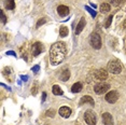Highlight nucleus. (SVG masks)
Segmentation results:
<instances>
[{
	"instance_id": "nucleus-23",
	"label": "nucleus",
	"mask_w": 126,
	"mask_h": 125,
	"mask_svg": "<svg viewBox=\"0 0 126 125\" xmlns=\"http://www.w3.org/2000/svg\"><path fill=\"white\" fill-rule=\"evenodd\" d=\"M54 115H55V111L53 109L47 111V116H48V118H54Z\"/></svg>"
},
{
	"instance_id": "nucleus-13",
	"label": "nucleus",
	"mask_w": 126,
	"mask_h": 125,
	"mask_svg": "<svg viewBox=\"0 0 126 125\" xmlns=\"http://www.w3.org/2000/svg\"><path fill=\"white\" fill-rule=\"evenodd\" d=\"M85 17H82L80 19L79 24L77 25V28H76V35H79V33H81V31L83 30V28L85 27Z\"/></svg>"
},
{
	"instance_id": "nucleus-29",
	"label": "nucleus",
	"mask_w": 126,
	"mask_h": 125,
	"mask_svg": "<svg viewBox=\"0 0 126 125\" xmlns=\"http://www.w3.org/2000/svg\"><path fill=\"white\" fill-rule=\"evenodd\" d=\"M7 55H11V56H14V57H16V54L13 52V51H8L7 52Z\"/></svg>"
},
{
	"instance_id": "nucleus-25",
	"label": "nucleus",
	"mask_w": 126,
	"mask_h": 125,
	"mask_svg": "<svg viewBox=\"0 0 126 125\" xmlns=\"http://www.w3.org/2000/svg\"><path fill=\"white\" fill-rule=\"evenodd\" d=\"M45 22H47V19H45V18H40L39 21H38V23H37V28L40 27L41 25H43Z\"/></svg>"
},
{
	"instance_id": "nucleus-7",
	"label": "nucleus",
	"mask_w": 126,
	"mask_h": 125,
	"mask_svg": "<svg viewBox=\"0 0 126 125\" xmlns=\"http://www.w3.org/2000/svg\"><path fill=\"white\" fill-rule=\"evenodd\" d=\"M43 50H44L43 45L40 43V42H36V43L32 45V55L33 56H38Z\"/></svg>"
},
{
	"instance_id": "nucleus-11",
	"label": "nucleus",
	"mask_w": 126,
	"mask_h": 125,
	"mask_svg": "<svg viewBox=\"0 0 126 125\" xmlns=\"http://www.w3.org/2000/svg\"><path fill=\"white\" fill-rule=\"evenodd\" d=\"M71 109L69 107H62L61 109H59V114H61V116H63V118L67 119L69 118V116L71 115Z\"/></svg>"
},
{
	"instance_id": "nucleus-12",
	"label": "nucleus",
	"mask_w": 126,
	"mask_h": 125,
	"mask_svg": "<svg viewBox=\"0 0 126 125\" xmlns=\"http://www.w3.org/2000/svg\"><path fill=\"white\" fill-rule=\"evenodd\" d=\"M86 104H90L91 106H94V99L91 97V96H83L80 100V106H83V105H86Z\"/></svg>"
},
{
	"instance_id": "nucleus-26",
	"label": "nucleus",
	"mask_w": 126,
	"mask_h": 125,
	"mask_svg": "<svg viewBox=\"0 0 126 125\" xmlns=\"http://www.w3.org/2000/svg\"><path fill=\"white\" fill-rule=\"evenodd\" d=\"M1 22H2V24H5V23H7V17H5L3 11H1Z\"/></svg>"
},
{
	"instance_id": "nucleus-31",
	"label": "nucleus",
	"mask_w": 126,
	"mask_h": 125,
	"mask_svg": "<svg viewBox=\"0 0 126 125\" xmlns=\"http://www.w3.org/2000/svg\"><path fill=\"white\" fill-rule=\"evenodd\" d=\"M45 97H47V93L43 92V94H42V101L45 100Z\"/></svg>"
},
{
	"instance_id": "nucleus-9",
	"label": "nucleus",
	"mask_w": 126,
	"mask_h": 125,
	"mask_svg": "<svg viewBox=\"0 0 126 125\" xmlns=\"http://www.w3.org/2000/svg\"><path fill=\"white\" fill-rule=\"evenodd\" d=\"M57 13H58L59 16L65 17V16H67L68 14H69V8L66 7V5H59V7L57 8Z\"/></svg>"
},
{
	"instance_id": "nucleus-2",
	"label": "nucleus",
	"mask_w": 126,
	"mask_h": 125,
	"mask_svg": "<svg viewBox=\"0 0 126 125\" xmlns=\"http://www.w3.org/2000/svg\"><path fill=\"white\" fill-rule=\"evenodd\" d=\"M108 70L111 73L119 75V73L122 72V66L117 61H110L108 62Z\"/></svg>"
},
{
	"instance_id": "nucleus-5",
	"label": "nucleus",
	"mask_w": 126,
	"mask_h": 125,
	"mask_svg": "<svg viewBox=\"0 0 126 125\" xmlns=\"http://www.w3.org/2000/svg\"><path fill=\"white\" fill-rule=\"evenodd\" d=\"M109 89H110V84H109V83H106V82H100V83L95 85L94 91H95L96 94L101 95V94H105L106 92H108Z\"/></svg>"
},
{
	"instance_id": "nucleus-15",
	"label": "nucleus",
	"mask_w": 126,
	"mask_h": 125,
	"mask_svg": "<svg viewBox=\"0 0 126 125\" xmlns=\"http://www.w3.org/2000/svg\"><path fill=\"white\" fill-rule=\"evenodd\" d=\"M61 80L62 81H64V82H66V81H68L69 80V78H70V71L68 69H65V70H63V72H62V75H61Z\"/></svg>"
},
{
	"instance_id": "nucleus-4",
	"label": "nucleus",
	"mask_w": 126,
	"mask_h": 125,
	"mask_svg": "<svg viewBox=\"0 0 126 125\" xmlns=\"http://www.w3.org/2000/svg\"><path fill=\"white\" fill-rule=\"evenodd\" d=\"M90 42H91V45L96 50H99L101 47V38L98 33L94 32L91 35V38H90Z\"/></svg>"
},
{
	"instance_id": "nucleus-27",
	"label": "nucleus",
	"mask_w": 126,
	"mask_h": 125,
	"mask_svg": "<svg viewBox=\"0 0 126 125\" xmlns=\"http://www.w3.org/2000/svg\"><path fill=\"white\" fill-rule=\"evenodd\" d=\"M31 70H32L35 73H37L40 70V66H39V65H36V66H33L32 68H31Z\"/></svg>"
},
{
	"instance_id": "nucleus-1",
	"label": "nucleus",
	"mask_w": 126,
	"mask_h": 125,
	"mask_svg": "<svg viewBox=\"0 0 126 125\" xmlns=\"http://www.w3.org/2000/svg\"><path fill=\"white\" fill-rule=\"evenodd\" d=\"M67 54V47L64 42H56L50 50V62L52 65H58L64 61Z\"/></svg>"
},
{
	"instance_id": "nucleus-3",
	"label": "nucleus",
	"mask_w": 126,
	"mask_h": 125,
	"mask_svg": "<svg viewBox=\"0 0 126 125\" xmlns=\"http://www.w3.org/2000/svg\"><path fill=\"white\" fill-rule=\"evenodd\" d=\"M84 120L87 123V125H96L97 123V116L95 112L92 110H87L84 113Z\"/></svg>"
},
{
	"instance_id": "nucleus-6",
	"label": "nucleus",
	"mask_w": 126,
	"mask_h": 125,
	"mask_svg": "<svg viewBox=\"0 0 126 125\" xmlns=\"http://www.w3.org/2000/svg\"><path fill=\"white\" fill-rule=\"evenodd\" d=\"M105 98L109 104H115L117 101V99H119V94H117V92H115V91H111V92H109L107 95H106Z\"/></svg>"
},
{
	"instance_id": "nucleus-22",
	"label": "nucleus",
	"mask_w": 126,
	"mask_h": 125,
	"mask_svg": "<svg viewBox=\"0 0 126 125\" xmlns=\"http://www.w3.org/2000/svg\"><path fill=\"white\" fill-rule=\"evenodd\" d=\"M111 3H112L113 5H115V7H117V5L122 4V2L124 1V0H110Z\"/></svg>"
},
{
	"instance_id": "nucleus-8",
	"label": "nucleus",
	"mask_w": 126,
	"mask_h": 125,
	"mask_svg": "<svg viewBox=\"0 0 126 125\" xmlns=\"http://www.w3.org/2000/svg\"><path fill=\"white\" fill-rule=\"evenodd\" d=\"M102 121L105 125H113V118L109 112L102 113Z\"/></svg>"
},
{
	"instance_id": "nucleus-24",
	"label": "nucleus",
	"mask_w": 126,
	"mask_h": 125,
	"mask_svg": "<svg viewBox=\"0 0 126 125\" xmlns=\"http://www.w3.org/2000/svg\"><path fill=\"white\" fill-rule=\"evenodd\" d=\"M31 93L33 94V95H36L37 93H38V84L35 83L32 85V90H31Z\"/></svg>"
},
{
	"instance_id": "nucleus-19",
	"label": "nucleus",
	"mask_w": 126,
	"mask_h": 125,
	"mask_svg": "<svg viewBox=\"0 0 126 125\" xmlns=\"http://www.w3.org/2000/svg\"><path fill=\"white\" fill-rule=\"evenodd\" d=\"M110 4L109 3H102L101 5H100V11L101 12H104V13H107V12H109L110 11Z\"/></svg>"
},
{
	"instance_id": "nucleus-10",
	"label": "nucleus",
	"mask_w": 126,
	"mask_h": 125,
	"mask_svg": "<svg viewBox=\"0 0 126 125\" xmlns=\"http://www.w3.org/2000/svg\"><path fill=\"white\" fill-rule=\"evenodd\" d=\"M95 77L98 80H106L108 78V72L105 69H98L95 72Z\"/></svg>"
},
{
	"instance_id": "nucleus-18",
	"label": "nucleus",
	"mask_w": 126,
	"mask_h": 125,
	"mask_svg": "<svg viewBox=\"0 0 126 125\" xmlns=\"http://www.w3.org/2000/svg\"><path fill=\"white\" fill-rule=\"evenodd\" d=\"M68 33H69L68 27L62 26L61 28H59V36H61V37H66V36H68Z\"/></svg>"
},
{
	"instance_id": "nucleus-20",
	"label": "nucleus",
	"mask_w": 126,
	"mask_h": 125,
	"mask_svg": "<svg viewBox=\"0 0 126 125\" xmlns=\"http://www.w3.org/2000/svg\"><path fill=\"white\" fill-rule=\"evenodd\" d=\"M85 10H86L87 12L91 14L92 17H95V16H96V14H97V13H96V11L94 10V9H92V8H90L88 5H85Z\"/></svg>"
},
{
	"instance_id": "nucleus-16",
	"label": "nucleus",
	"mask_w": 126,
	"mask_h": 125,
	"mask_svg": "<svg viewBox=\"0 0 126 125\" xmlns=\"http://www.w3.org/2000/svg\"><path fill=\"white\" fill-rule=\"evenodd\" d=\"M52 92L54 95H57V96H59V95H63V90L61 89V86H58V85H53V87H52Z\"/></svg>"
},
{
	"instance_id": "nucleus-14",
	"label": "nucleus",
	"mask_w": 126,
	"mask_h": 125,
	"mask_svg": "<svg viewBox=\"0 0 126 125\" xmlns=\"http://www.w3.org/2000/svg\"><path fill=\"white\" fill-rule=\"evenodd\" d=\"M83 86H82V83L81 82H77V83H74L72 85V87H71V92L72 93H80L82 91Z\"/></svg>"
},
{
	"instance_id": "nucleus-17",
	"label": "nucleus",
	"mask_w": 126,
	"mask_h": 125,
	"mask_svg": "<svg viewBox=\"0 0 126 125\" xmlns=\"http://www.w3.org/2000/svg\"><path fill=\"white\" fill-rule=\"evenodd\" d=\"M15 8V2L14 0H7L5 1V9L7 10H13Z\"/></svg>"
},
{
	"instance_id": "nucleus-28",
	"label": "nucleus",
	"mask_w": 126,
	"mask_h": 125,
	"mask_svg": "<svg viewBox=\"0 0 126 125\" xmlns=\"http://www.w3.org/2000/svg\"><path fill=\"white\" fill-rule=\"evenodd\" d=\"M11 70H12V68H11V67L4 68V75H10V73H11Z\"/></svg>"
},
{
	"instance_id": "nucleus-30",
	"label": "nucleus",
	"mask_w": 126,
	"mask_h": 125,
	"mask_svg": "<svg viewBox=\"0 0 126 125\" xmlns=\"http://www.w3.org/2000/svg\"><path fill=\"white\" fill-rule=\"evenodd\" d=\"M21 79L24 82H26V81H28V79H29V78H28V76H21Z\"/></svg>"
},
{
	"instance_id": "nucleus-21",
	"label": "nucleus",
	"mask_w": 126,
	"mask_h": 125,
	"mask_svg": "<svg viewBox=\"0 0 126 125\" xmlns=\"http://www.w3.org/2000/svg\"><path fill=\"white\" fill-rule=\"evenodd\" d=\"M112 18H113V16H112V15H110V16H109V17L107 18V22H106V25H105V27H106V28H109V27H110L111 23H112Z\"/></svg>"
}]
</instances>
